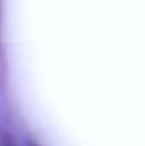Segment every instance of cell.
<instances>
[{
  "label": "cell",
  "mask_w": 145,
  "mask_h": 146,
  "mask_svg": "<svg viewBox=\"0 0 145 146\" xmlns=\"http://www.w3.org/2000/svg\"><path fill=\"white\" fill-rule=\"evenodd\" d=\"M30 146H36V145H33V144H31V145H30Z\"/></svg>",
  "instance_id": "cell-1"
}]
</instances>
